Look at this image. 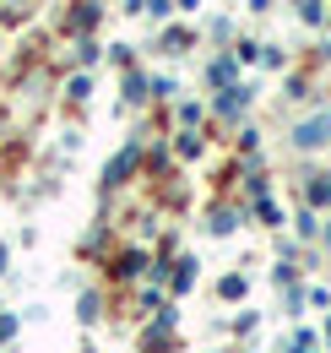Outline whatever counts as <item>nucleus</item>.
<instances>
[{"instance_id":"f257e3e1","label":"nucleus","mask_w":331,"mask_h":353,"mask_svg":"<svg viewBox=\"0 0 331 353\" xmlns=\"http://www.w3.org/2000/svg\"><path fill=\"white\" fill-rule=\"evenodd\" d=\"M11 332H17V321H11V315H0V343H6Z\"/></svg>"}]
</instances>
